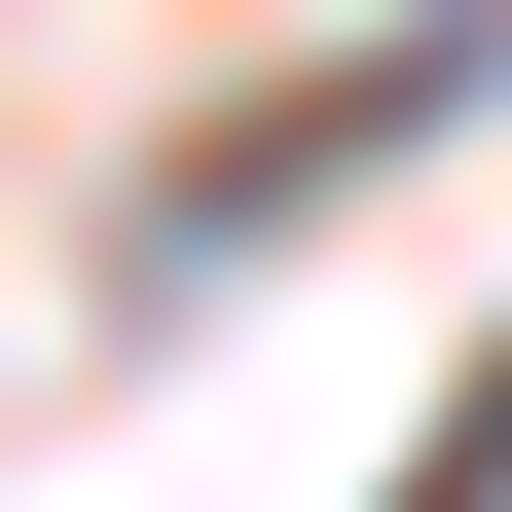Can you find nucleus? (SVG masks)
Here are the masks:
<instances>
[{"label":"nucleus","instance_id":"obj_1","mask_svg":"<svg viewBox=\"0 0 512 512\" xmlns=\"http://www.w3.org/2000/svg\"><path fill=\"white\" fill-rule=\"evenodd\" d=\"M476 74H512V0H403V37H330V74H293V110H220V147L147 183V293H183V256H256V220H293V183H366V147H439V110H476Z\"/></svg>","mask_w":512,"mask_h":512}]
</instances>
